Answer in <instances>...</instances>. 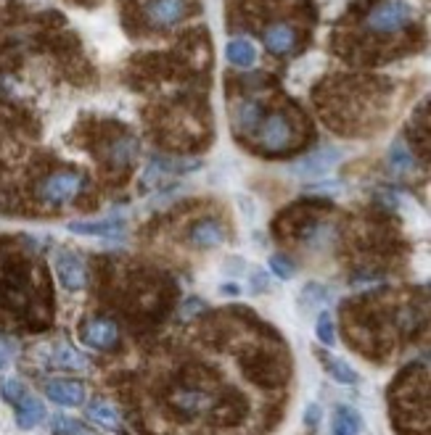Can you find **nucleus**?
<instances>
[{
	"label": "nucleus",
	"mask_w": 431,
	"mask_h": 435,
	"mask_svg": "<svg viewBox=\"0 0 431 435\" xmlns=\"http://www.w3.org/2000/svg\"><path fill=\"white\" fill-rule=\"evenodd\" d=\"M85 185H87V179L80 172H56V175L45 177L37 185V198L45 206L61 208L69 206L74 198L85 190Z\"/></svg>",
	"instance_id": "nucleus-1"
},
{
	"label": "nucleus",
	"mask_w": 431,
	"mask_h": 435,
	"mask_svg": "<svg viewBox=\"0 0 431 435\" xmlns=\"http://www.w3.org/2000/svg\"><path fill=\"white\" fill-rule=\"evenodd\" d=\"M294 122L284 111H275L267 119H262V125L257 130V145L262 148L265 153H284V151H289L294 145Z\"/></svg>",
	"instance_id": "nucleus-2"
},
{
	"label": "nucleus",
	"mask_w": 431,
	"mask_h": 435,
	"mask_svg": "<svg viewBox=\"0 0 431 435\" xmlns=\"http://www.w3.org/2000/svg\"><path fill=\"white\" fill-rule=\"evenodd\" d=\"M411 19V3H405V0H387V3H379V6L370 8V13L365 16V27L370 32H376V34H391V32L402 30Z\"/></svg>",
	"instance_id": "nucleus-3"
},
{
	"label": "nucleus",
	"mask_w": 431,
	"mask_h": 435,
	"mask_svg": "<svg viewBox=\"0 0 431 435\" xmlns=\"http://www.w3.org/2000/svg\"><path fill=\"white\" fill-rule=\"evenodd\" d=\"M80 338L85 346H90L95 351H114L119 346V327L106 317H95V320L83 322Z\"/></svg>",
	"instance_id": "nucleus-4"
},
{
	"label": "nucleus",
	"mask_w": 431,
	"mask_h": 435,
	"mask_svg": "<svg viewBox=\"0 0 431 435\" xmlns=\"http://www.w3.org/2000/svg\"><path fill=\"white\" fill-rule=\"evenodd\" d=\"M143 11L157 30H169L188 16V0H146Z\"/></svg>",
	"instance_id": "nucleus-5"
},
{
	"label": "nucleus",
	"mask_w": 431,
	"mask_h": 435,
	"mask_svg": "<svg viewBox=\"0 0 431 435\" xmlns=\"http://www.w3.org/2000/svg\"><path fill=\"white\" fill-rule=\"evenodd\" d=\"M53 267H56V277H59V282H61L66 290H72V293H77V290L87 288V270H85L83 259L77 256V253H72V251H61V253H56V259H53Z\"/></svg>",
	"instance_id": "nucleus-6"
},
{
	"label": "nucleus",
	"mask_w": 431,
	"mask_h": 435,
	"mask_svg": "<svg viewBox=\"0 0 431 435\" xmlns=\"http://www.w3.org/2000/svg\"><path fill=\"white\" fill-rule=\"evenodd\" d=\"M336 161H341V151H336V148L328 145V148H320L315 153L305 156L302 161H296V164L291 166V175L299 177V179H317V177L326 175Z\"/></svg>",
	"instance_id": "nucleus-7"
},
{
	"label": "nucleus",
	"mask_w": 431,
	"mask_h": 435,
	"mask_svg": "<svg viewBox=\"0 0 431 435\" xmlns=\"http://www.w3.org/2000/svg\"><path fill=\"white\" fill-rule=\"evenodd\" d=\"M188 243L196 248H217L225 243V227L217 219H201L188 229Z\"/></svg>",
	"instance_id": "nucleus-8"
},
{
	"label": "nucleus",
	"mask_w": 431,
	"mask_h": 435,
	"mask_svg": "<svg viewBox=\"0 0 431 435\" xmlns=\"http://www.w3.org/2000/svg\"><path fill=\"white\" fill-rule=\"evenodd\" d=\"M45 396L59 406H83L85 404V385L77 380H53L45 388Z\"/></svg>",
	"instance_id": "nucleus-9"
},
{
	"label": "nucleus",
	"mask_w": 431,
	"mask_h": 435,
	"mask_svg": "<svg viewBox=\"0 0 431 435\" xmlns=\"http://www.w3.org/2000/svg\"><path fill=\"white\" fill-rule=\"evenodd\" d=\"M262 106L252 101V98H241L236 101V108H233V122L241 132H257L260 125H262Z\"/></svg>",
	"instance_id": "nucleus-10"
},
{
	"label": "nucleus",
	"mask_w": 431,
	"mask_h": 435,
	"mask_svg": "<svg viewBox=\"0 0 431 435\" xmlns=\"http://www.w3.org/2000/svg\"><path fill=\"white\" fill-rule=\"evenodd\" d=\"M265 48L270 53H275V56H284V53H289L291 48L296 45V32L294 27H289V24H273V27H267L265 30Z\"/></svg>",
	"instance_id": "nucleus-11"
},
{
	"label": "nucleus",
	"mask_w": 431,
	"mask_h": 435,
	"mask_svg": "<svg viewBox=\"0 0 431 435\" xmlns=\"http://www.w3.org/2000/svg\"><path fill=\"white\" fill-rule=\"evenodd\" d=\"M210 404H212L210 396L196 391V388H183V391H175V393H172V406L186 417L199 415V412H204Z\"/></svg>",
	"instance_id": "nucleus-12"
},
{
	"label": "nucleus",
	"mask_w": 431,
	"mask_h": 435,
	"mask_svg": "<svg viewBox=\"0 0 431 435\" xmlns=\"http://www.w3.org/2000/svg\"><path fill=\"white\" fill-rule=\"evenodd\" d=\"M69 229L77 235H90V238H116L125 229V225L122 219H98V222H72Z\"/></svg>",
	"instance_id": "nucleus-13"
},
{
	"label": "nucleus",
	"mask_w": 431,
	"mask_h": 435,
	"mask_svg": "<svg viewBox=\"0 0 431 435\" xmlns=\"http://www.w3.org/2000/svg\"><path fill=\"white\" fill-rule=\"evenodd\" d=\"M365 427V422H363V417L352 409V406H347V404H341V406H336V412H334V433L336 435H355V433H360Z\"/></svg>",
	"instance_id": "nucleus-14"
},
{
	"label": "nucleus",
	"mask_w": 431,
	"mask_h": 435,
	"mask_svg": "<svg viewBox=\"0 0 431 435\" xmlns=\"http://www.w3.org/2000/svg\"><path fill=\"white\" fill-rule=\"evenodd\" d=\"M320 356V362H323V367H326V372L336 380V383H341V385H355V383H360V374L349 367L347 362H341V359H336V356H331V353H326V351H320L317 353Z\"/></svg>",
	"instance_id": "nucleus-15"
},
{
	"label": "nucleus",
	"mask_w": 431,
	"mask_h": 435,
	"mask_svg": "<svg viewBox=\"0 0 431 435\" xmlns=\"http://www.w3.org/2000/svg\"><path fill=\"white\" fill-rule=\"evenodd\" d=\"M135 153H138V143H135V137H130V135L116 137L114 143L109 145V161H111V166H116V169L133 164Z\"/></svg>",
	"instance_id": "nucleus-16"
},
{
	"label": "nucleus",
	"mask_w": 431,
	"mask_h": 435,
	"mask_svg": "<svg viewBox=\"0 0 431 435\" xmlns=\"http://www.w3.org/2000/svg\"><path fill=\"white\" fill-rule=\"evenodd\" d=\"M42 420H45V406H42V401H37V398H21L19 404H16V422H19V427H35L40 425Z\"/></svg>",
	"instance_id": "nucleus-17"
},
{
	"label": "nucleus",
	"mask_w": 431,
	"mask_h": 435,
	"mask_svg": "<svg viewBox=\"0 0 431 435\" xmlns=\"http://www.w3.org/2000/svg\"><path fill=\"white\" fill-rule=\"evenodd\" d=\"M45 356H48V362L53 367H61V370H85V359L74 351L72 346H63V343L61 346H53V348L45 351Z\"/></svg>",
	"instance_id": "nucleus-18"
},
{
	"label": "nucleus",
	"mask_w": 431,
	"mask_h": 435,
	"mask_svg": "<svg viewBox=\"0 0 431 435\" xmlns=\"http://www.w3.org/2000/svg\"><path fill=\"white\" fill-rule=\"evenodd\" d=\"M336 240V227L326 225V222H317L310 229H305V246L312 251H323Z\"/></svg>",
	"instance_id": "nucleus-19"
},
{
	"label": "nucleus",
	"mask_w": 431,
	"mask_h": 435,
	"mask_svg": "<svg viewBox=\"0 0 431 435\" xmlns=\"http://www.w3.org/2000/svg\"><path fill=\"white\" fill-rule=\"evenodd\" d=\"M228 61L233 63V66H252L254 61H257V48H254L249 40H231L228 42Z\"/></svg>",
	"instance_id": "nucleus-20"
},
{
	"label": "nucleus",
	"mask_w": 431,
	"mask_h": 435,
	"mask_svg": "<svg viewBox=\"0 0 431 435\" xmlns=\"http://www.w3.org/2000/svg\"><path fill=\"white\" fill-rule=\"evenodd\" d=\"M87 415L93 417L95 422H101V425H106V427H114L116 422H119V415H116L114 406L101 401V398H95V401L87 404Z\"/></svg>",
	"instance_id": "nucleus-21"
},
{
	"label": "nucleus",
	"mask_w": 431,
	"mask_h": 435,
	"mask_svg": "<svg viewBox=\"0 0 431 435\" xmlns=\"http://www.w3.org/2000/svg\"><path fill=\"white\" fill-rule=\"evenodd\" d=\"M389 164L394 172H411L413 169V153L405 148V145H394L389 151Z\"/></svg>",
	"instance_id": "nucleus-22"
},
{
	"label": "nucleus",
	"mask_w": 431,
	"mask_h": 435,
	"mask_svg": "<svg viewBox=\"0 0 431 435\" xmlns=\"http://www.w3.org/2000/svg\"><path fill=\"white\" fill-rule=\"evenodd\" d=\"M315 332H317V341L323 343V346H334L336 343V332H334V320H331V314L323 311L315 322Z\"/></svg>",
	"instance_id": "nucleus-23"
},
{
	"label": "nucleus",
	"mask_w": 431,
	"mask_h": 435,
	"mask_svg": "<svg viewBox=\"0 0 431 435\" xmlns=\"http://www.w3.org/2000/svg\"><path fill=\"white\" fill-rule=\"evenodd\" d=\"M270 270H273L275 277H281V280H291L294 277V261L289 259V256H284V253H275V256H270Z\"/></svg>",
	"instance_id": "nucleus-24"
},
{
	"label": "nucleus",
	"mask_w": 431,
	"mask_h": 435,
	"mask_svg": "<svg viewBox=\"0 0 431 435\" xmlns=\"http://www.w3.org/2000/svg\"><path fill=\"white\" fill-rule=\"evenodd\" d=\"M51 430L53 433H90L80 420H74V417H61V415L53 417Z\"/></svg>",
	"instance_id": "nucleus-25"
},
{
	"label": "nucleus",
	"mask_w": 431,
	"mask_h": 435,
	"mask_svg": "<svg viewBox=\"0 0 431 435\" xmlns=\"http://www.w3.org/2000/svg\"><path fill=\"white\" fill-rule=\"evenodd\" d=\"M0 396H3L8 404L16 406L21 398L27 396V391H24V385H21L19 380H3V383H0Z\"/></svg>",
	"instance_id": "nucleus-26"
},
{
	"label": "nucleus",
	"mask_w": 431,
	"mask_h": 435,
	"mask_svg": "<svg viewBox=\"0 0 431 435\" xmlns=\"http://www.w3.org/2000/svg\"><path fill=\"white\" fill-rule=\"evenodd\" d=\"M421 324V314L415 309H402L400 311V327L402 332H413L415 327Z\"/></svg>",
	"instance_id": "nucleus-27"
},
{
	"label": "nucleus",
	"mask_w": 431,
	"mask_h": 435,
	"mask_svg": "<svg viewBox=\"0 0 431 435\" xmlns=\"http://www.w3.org/2000/svg\"><path fill=\"white\" fill-rule=\"evenodd\" d=\"M320 420H323V409L317 404H310L305 412V425L307 430H317V425H320Z\"/></svg>",
	"instance_id": "nucleus-28"
},
{
	"label": "nucleus",
	"mask_w": 431,
	"mask_h": 435,
	"mask_svg": "<svg viewBox=\"0 0 431 435\" xmlns=\"http://www.w3.org/2000/svg\"><path fill=\"white\" fill-rule=\"evenodd\" d=\"M204 309H207V306H204L199 298H190V301H186V303H183V311H180V317H183V320H188V317H193V314H199V311H204Z\"/></svg>",
	"instance_id": "nucleus-29"
},
{
	"label": "nucleus",
	"mask_w": 431,
	"mask_h": 435,
	"mask_svg": "<svg viewBox=\"0 0 431 435\" xmlns=\"http://www.w3.org/2000/svg\"><path fill=\"white\" fill-rule=\"evenodd\" d=\"M225 293H233V296H238V285H222Z\"/></svg>",
	"instance_id": "nucleus-30"
},
{
	"label": "nucleus",
	"mask_w": 431,
	"mask_h": 435,
	"mask_svg": "<svg viewBox=\"0 0 431 435\" xmlns=\"http://www.w3.org/2000/svg\"><path fill=\"white\" fill-rule=\"evenodd\" d=\"M6 364H8V362H6V356H3V353H0V370H3V367H6Z\"/></svg>",
	"instance_id": "nucleus-31"
}]
</instances>
